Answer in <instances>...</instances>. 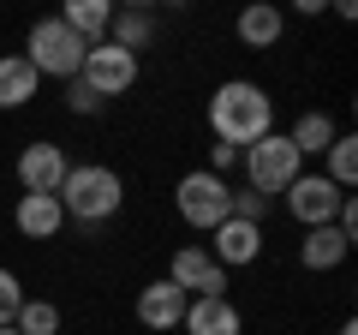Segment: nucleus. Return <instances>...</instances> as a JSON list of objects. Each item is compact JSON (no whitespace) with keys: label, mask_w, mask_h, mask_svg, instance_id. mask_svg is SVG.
I'll return each mask as SVG.
<instances>
[{"label":"nucleus","mask_w":358,"mask_h":335,"mask_svg":"<svg viewBox=\"0 0 358 335\" xmlns=\"http://www.w3.org/2000/svg\"><path fill=\"white\" fill-rule=\"evenodd\" d=\"M209 132H215V144H227V150H251L257 138H268V132H275V102H268V90L251 84V78H227V84L209 96Z\"/></svg>","instance_id":"obj_1"},{"label":"nucleus","mask_w":358,"mask_h":335,"mask_svg":"<svg viewBox=\"0 0 358 335\" xmlns=\"http://www.w3.org/2000/svg\"><path fill=\"white\" fill-rule=\"evenodd\" d=\"M120 204H126V186H120L114 168H102V162L66 168V180H60V210H66L72 221H108Z\"/></svg>","instance_id":"obj_2"},{"label":"nucleus","mask_w":358,"mask_h":335,"mask_svg":"<svg viewBox=\"0 0 358 335\" xmlns=\"http://www.w3.org/2000/svg\"><path fill=\"white\" fill-rule=\"evenodd\" d=\"M84 54H90V42L78 36V30H66V25H60V13L30 25L24 60L36 66V78H78V72H84Z\"/></svg>","instance_id":"obj_3"},{"label":"nucleus","mask_w":358,"mask_h":335,"mask_svg":"<svg viewBox=\"0 0 358 335\" xmlns=\"http://www.w3.org/2000/svg\"><path fill=\"white\" fill-rule=\"evenodd\" d=\"M299 174H305V156L293 150V138H287V132H268V138H257L251 150H245V180H251L257 198L287 192Z\"/></svg>","instance_id":"obj_4"},{"label":"nucleus","mask_w":358,"mask_h":335,"mask_svg":"<svg viewBox=\"0 0 358 335\" xmlns=\"http://www.w3.org/2000/svg\"><path fill=\"white\" fill-rule=\"evenodd\" d=\"M173 204H179V221H192V228L215 233L221 221H227L233 186L221 180V174H209V168H192V174H179V186H173Z\"/></svg>","instance_id":"obj_5"},{"label":"nucleus","mask_w":358,"mask_h":335,"mask_svg":"<svg viewBox=\"0 0 358 335\" xmlns=\"http://www.w3.org/2000/svg\"><path fill=\"white\" fill-rule=\"evenodd\" d=\"M167 282H173L185 299H221L227 294V270L209 258L203 245H179L173 264H167Z\"/></svg>","instance_id":"obj_6"},{"label":"nucleus","mask_w":358,"mask_h":335,"mask_svg":"<svg viewBox=\"0 0 358 335\" xmlns=\"http://www.w3.org/2000/svg\"><path fill=\"white\" fill-rule=\"evenodd\" d=\"M90 84V90L102 96H126L131 84H138V54H126V48H114V42H96V48L84 54V72H78Z\"/></svg>","instance_id":"obj_7"},{"label":"nucleus","mask_w":358,"mask_h":335,"mask_svg":"<svg viewBox=\"0 0 358 335\" xmlns=\"http://www.w3.org/2000/svg\"><path fill=\"white\" fill-rule=\"evenodd\" d=\"M352 192H341L334 180H322V174H299L293 186H287V210H293L305 228H329L334 216H341V204Z\"/></svg>","instance_id":"obj_8"},{"label":"nucleus","mask_w":358,"mask_h":335,"mask_svg":"<svg viewBox=\"0 0 358 335\" xmlns=\"http://www.w3.org/2000/svg\"><path fill=\"white\" fill-rule=\"evenodd\" d=\"M66 168H72V162H66L60 144L36 138V144H24V156H18V186H24V192H54V198H60Z\"/></svg>","instance_id":"obj_9"},{"label":"nucleus","mask_w":358,"mask_h":335,"mask_svg":"<svg viewBox=\"0 0 358 335\" xmlns=\"http://www.w3.org/2000/svg\"><path fill=\"white\" fill-rule=\"evenodd\" d=\"M257 252H263V221L227 216L215 228V252H209V258H215L221 270H239V264H257Z\"/></svg>","instance_id":"obj_10"},{"label":"nucleus","mask_w":358,"mask_h":335,"mask_svg":"<svg viewBox=\"0 0 358 335\" xmlns=\"http://www.w3.org/2000/svg\"><path fill=\"white\" fill-rule=\"evenodd\" d=\"M185 306H192V299H185V294L162 275V282H150V287L138 294V323H143V329H179Z\"/></svg>","instance_id":"obj_11"},{"label":"nucleus","mask_w":358,"mask_h":335,"mask_svg":"<svg viewBox=\"0 0 358 335\" xmlns=\"http://www.w3.org/2000/svg\"><path fill=\"white\" fill-rule=\"evenodd\" d=\"M13 221H18L24 240H54L60 221H66V210H60V198H54V192H24V198H18V210H13Z\"/></svg>","instance_id":"obj_12"},{"label":"nucleus","mask_w":358,"mask_h":335,"mask_svg":"<svg viewBox=\"0 0 358 335\" xmlns=\"http://www.w3.org/2000/svg\"><path fill=\"white\" fill-rule=\"evenodd\" d=\"M185 335H239V311H233V299H192L185 306Z\"/></svg>","instance_id":"obj_13"},{"label":"nucleus","mask_w":358,"mask_h":335,"mask_svg":"<svg viewBox=\"0 0 358 335\" xmlns=\"http://www.w3.org/2000/svg\"><path fill=\"white\" fill-rule=\"evenodd\" d=\"M66 30H78V36L96 48V42H108V25H114V6L108 0H66V13H60Z\"/></svg>","instance_id":"obj_14"},{"label":"nucleus","mask_w":358,"mask_h":335,"mask_svg":"<svg viewBox=\"0 0 358 335\" xmlns=\"http://www.w3.org/2000/svg\"><path fill=\"white\" fill-rule=\"evenodd\" d=\"M281 30H287V18H281V6H268V0H257V6L239 13V42L245 48H275Z\"/></svg>","instance_id":"obj_15"},{"label":"nucleus","mask_w":358,"mask_h":335,"mask_svg":"<svg viewBox=\"0 0 358 335\" xmlns=\"http://www.w3.org/2000/svg\"><path fill=\"white\" fill-rule=\"evenodd\" d=\"M346 252H352V240H346V233L329 221V228H310V233H305V245H299V264H305V270H334Z\"/></svg>","instance_id":"obj_16"},{"label":"nucleus","mask_w":358,"mask_h":335,"mask_svg":"<svg viewBox=\"0 0 358 335\" xmlns=\"http://www.w3.org/2000/svg\"><path fill=\"white\" fill-rule=\"evenodd\" d=\"M36 66L24 60V54H6V60H0V108H24L30 96H36Z\"/></svg>","instance_id":"obj_17"},{"label":"nucleus","mask_w":358,"mask_h":335,"mask_svg":"<svg viewBox=\"0 0 358 335\" xmlns=\"http://www.w3.org/2000/svg\"><path fill=\"white\" fill-rule=\"evenodd\" d=\"M287 138H293L299 156H329V144L341 138V132H334V120L322 114V108H310V114H299V126L287 132Z\"/></svg>","instance_id":"obj_18"},{"label":"nucleus","mask_w":358,"mask_h":335,"mask_svg":"<svg viewBox=\"0 0 358 335\" xmlns=\"http://www.w3.org/2000/svg\"><path fill=\"white\" fill-rule=\"evenodd\" d=\"M108 30H114V36H108L114 48L138 54V48H150V36H155V18L143 13V6H131V13H114V25H108Z\"/></svg>","instance_id":"obj_19"},{"label":"nucleus","mask_w":358,"mask_h":335,"mask_svg":"<svg viewBox=\"0 0 358 335\" xmlns=\"http://www.w3.org/2000/svg\"><path fill=\"white\" fill-rule=\"evenodd\" d=\"M322 180H334L341 192H352V180H358V138H334L329 144V168H322Z\"/></svg>","instance_id":"obj_20"},{"label":"nucleus","mask_w":358,"mask_h":335,"mask_svg":"<svg viewBox=\"0 0 358 335\" xmlns=\"http://www.w3.org/2000/svg\"><path fill=\"white\" fill-rule=\"evenodd\" d=\"M18 335H60V306H48V299H24L13 317Z\"/></svg>","instance_id":"obj_21"},{"label":"nucleus","mask_w":358,"mask_h":335,"mask_svg":"<svg viewBox=\"0 0 358 335\" xmlns=\"http://www.w3.org/2000/svg\"><path fill=\"white\" fill-rule=\"evenodd\" d=\"M18 306H24V287H18V275L6 270V264H0V329H6V323L18 317Z\"/></svg>","instance_id":"obj_22"},{"label":"nucleus","mask_w":358,"mask_h":335,"mask_svg":"<svg viewBox=\"0 0 358 335\" xmlns=\"http://www.w3.org/2000/svg\"><path fill=\"white\" fill-rule=\"evenodd\" d=\"M66 108H72V114H96V108H102V96L90 90L84 78H66Z\"/></svg>","instance_id":"obj_23"},{"label":"nucleus","mask_w":358,"mask_h":335,"mask_svg":"<svg viewBox=\"0 0 358 335\" xmlns=\"http://www.w3.org/2000/svg\"><path fill=\"white\" fill-rule=\"evenodd\" d=\"M341 335H358V323H352V317H346V323H341Z\"/></svg>","instance_id":"obj_24"},{"label":"nucleus","mask_w":358,"mask_h":335,"mask_svg":"<svg viewBox=\"0 0 358 335\" xmlns=\"http://www.w3.org/2000/svg\"><path fill=\"white\" fill-rule=\"evenodd\" d=\"M0 335H18V329H13V323H6V329H0Z\"/></svg>","instance_id":"obj_25"}]
</instances>
